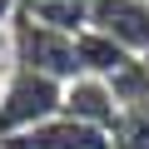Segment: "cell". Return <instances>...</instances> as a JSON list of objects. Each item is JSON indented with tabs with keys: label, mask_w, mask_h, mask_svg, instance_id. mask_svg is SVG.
<instances>
[{
	"label": "cell",
	"mask_w": 149,
	"mask_h": 149,
	"mask_svg": "<svg viewBox=\"0 0 149 149\" xmlns=\"http://www.w3.org/2000/svg\"><path fill=\"white\" fill-rule=\"evenodd\" d=\"M60 109H65V85L15 70V65L0 74V139H20L30 129L50 124Z\"/></svg>",
	"instance_id": "cell-1"
},
{
	"label": "cell",
	"mask_w": 149,
	"mask_h": 149,
	"mask_svg": "<svg viewBox=\"0 0 149 149\" xmlns=\"http://www.w3.org/2000/svg\"><path fill=\"white\" fill-rule=\"evenodd\" d=\"M10 65L15 70H30V74H45V80H55V85L80 80L74 35L50 30V25L30 20V15H15L10 20Z\"/></svg>",
	"instance_id": "cell-2"
},
{
	"label": "cell",
	"mask_w": 149,
	"mask_h": 149,
	"mask_svg": "<svg viewBox=\"0 0 149 149\" xmlns=\"http://www.w3.org/2000/svg\"><path fill=\"white\" fill-rule=\"evenodd\" d=\"M90 30L114 40L129 60H149V5L144 0H90Z\"/></svg>",
	"instance_id": "cell-3"
},
{
	"label": "cell",
	"mask_w": 149,
	"mask_h": 149,
	"mask_svg": "<svg viewBox=\"0 0 149 149\" xmlns=\"http://www.w3.org/2000/svg\"><path fill=\"white\" fill-rule=\"evenodd\" d=\"M60 114H70L74 124H90V129H100V134H109V139H114V129H119V119H124L114 90H109L104 80H90V74H80V80L65 85V109H60Z\"/></svg>",
	"instance_id": "cell-4"
},
{
	"label": "cell",
	"mask_w": 149,
	"mask_h": 149,
	"mask_svg": "<svg viewBox=\"0 0 149 149\" xmlns=\"http://www.w3.org/2000/svg\"><path fill=\"white\" fill-rule=\"evenodd\" d=\"M0 149H114V139L90 124H74L70 114H55L50 124H40L20 139H0Z\"/></svg>",
	"instance_id": "cell-5"
},
{
	"label": "cell",
	"mask_w": 149,
	"mask_h": 149,
	"mask_svg": "<svg viewBox=\"0 0 149 149\" xmlns=\"http://www.w3.org/2000/svg\"><path fill=\"white\" fill-rule=\"evenodd\" d=\"M74 60H80V74H90V80H119V74L134 65L114 40H104V35H95V30H80L74 35Z\"/></svg>",
	"instance_id": "cell-6"
},
{
	"label": "cell",
	"mask_w": 149,
	"mask_h": 149,
	"mask_svg": "<svg viewBox=\"0 0 149 149\" xmlns=\"http://www.w3.org/2000/svg\"><path fill=\"white\" fill-rule=\"evenodd\" d=\"M20 15L50 25V30H65V35H80L90 30V0H15Z\"/></svg>",
	"instance_id": "cell-7"
},
{
	"label": "cell",
	"mask_w": 149,
	"mask_h": 149,
	"mask_svg": "<svg viewBox=\"0 0 149 149\" xmlns=\"http://www.w3.org/2000/svg\"><path fill=\"white\" fill-rule=\"evenodd\" d=\"M20 15V5H15V0H0V30H10V20Z\"/></svg>",
	"instance_id": "cell-8"
},
{
	"label": "cell",
	"mask_w": 149,
	"mask_h": 149,
	"mask_svg": "<svg viewBox=\"0 0 149 149\" xmlns=\"http://www.w3.org/2000/svg\"><path fill=\"white\" fill-rule=\"evenodd\" d=\"M0 60H10V30H0ZM0 70H10V65H0Z\"/></svg>",
	"instance_id": "cell-9"
},
{
	"label": "cell",
	"mask_w": 149,
	"mask_h": 149,
	"mask_svg": "<svg viewBox=\"0 0 149 149\" xmlns=\"http://www.w3.org/2000/svg\"><path fill=\"white\" fill-rule=\"evenodd\" d=\"M0 74H5V70H0Z\"/></svg>",
	"instance_id": "cell-10"
},
{
	"label": "cell",
	"mask_w": 149,
	"mask_h": 149,
	"mask_svg": "<svg viewBox=\"0 0 149 149\" xmlns=\"http://www.w3.org/2000/svg\"><path fill=\"white\" fill-rule=\"evenodd\" d=\"M144 5H149V0H144Z\"/></svg>",
	"instance_id": "cell-11"
}]
</instances>
